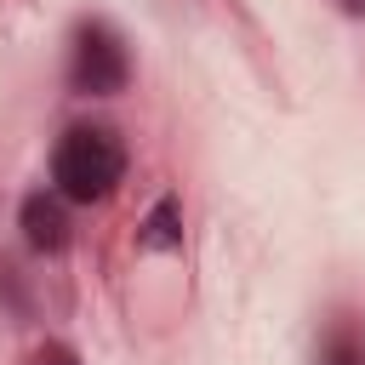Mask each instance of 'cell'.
<instances>
[{"mask_svg":"<svg viewBox=\"0 0 365 365\" xmlns=\"http://www.w3.org/2000/svg\"><path fill=\"white\" fill-rule=\"evenodd\" d=\"M125 177V148L108 125H74L57 154H51V182L63 200L74 205H91V200H108Z\"/></svg>","mask_w":365,"mask_h":365,"instance_id":"6da1fadb","label":"cell"},{"mask_svg":"<svg viewBox=\"0 0 365 365\" xmlns=\"http://www.w3.org/2000/svg\"><path fill=\"white\" fill-rule=\"evenodd\" d=\"M131 80V57L125 40L108 23H80L74 29V51H68V86L80 97H114Z\"/></svg>","mask_w":365,"mask_h":365,"instance_id":"7a4b0ae2","label":"cell"},{"mask_svg":"<svg viewBox=\"0 0 365 365\" xmlns=\"http://www.w3.org/2000/svg\"><path fill=\"white\" fill-rule=\"evenodd\" d=\"M23 240L34 251H63L68 245V211H63V194H29L23 200Z\"/></svg>","mask_w":365,"mask_h":365,"instance_id":"3957f363","label":"cell"},{"mask_svg":"<svg viewBox=\"0 0 365 365\" xmlns=\"http://www.w3.org/2000/svg\"><path fill=\"white\" fill-rule=\"evenodd\" d=\"M137 245H143V251H177V245H182V205H177V200H160V205L148 211Z\"/></svg>","mask_w":365,"mask_h":365,"instance_id":"277c9868","label":"cell"},{"mask_svg":"<svg viewBox=\"0 0 365 365\" xmlns=\"http://www.w3.org/2000/svg\"><path fill=\"white\" fill-rule=\"evenodd\" d=\"M319 365H365V342H359L348 325H336V331L325 336V348H319Z\"/></svg>","mask_w":365,"mask_h":365,"instance_id":"5b68a950","label":"cell"},{"mask_svg":"<svg viewBox=\"0 0 365 365\" xmlns=\"http://www.w3.org/2000/svg\"><path fill=\"white\" fill-rule=\"evenodd\" d=\"M29 365H80V354H74L68 342H46V348H40Z\"/></svg>","mask_w":365,"mask_h":365,"instance_id":"8992f818","label":"cell"}]
</instances>
